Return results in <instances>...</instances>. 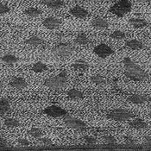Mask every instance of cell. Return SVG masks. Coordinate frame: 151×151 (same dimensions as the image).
<instances>
[{
    "mask_svg": "<svg viewBox=\"0 0 151 151\" xmlns=\"http://www.w3.org/2000/svg\"><path fill=\"white\" fill-rule=\"evenodd\" d=\"M9 146L10 145H9V142H7V140L0 137V148H8Z\"/></svg>",
    "mask_w": 151,
    "mask_h": 151,
    "instance_id": "cell-35",
    "label": "cell"
},
{
    "mask_svg": "<svg viewBox=\"0 0 151 151\" xmlns=\"http://www.w3.org/2000/svg\"><path fill=\"white\" fill-rule=\"evenodd\" d=\"M92 26L97 29L104 30L109 27V23L102 17H95L92 21Z\"/></svg>",
    "mask_w": 151,
    "mask_h": 151,
    "instance_id": "cell-14",
    "label": "cell"
},
{
    "mask_svg": "<svg viewBox=\"0 0 151 151\" xmlns=\"http://www.w3.org/2000/svg\"><path fill=\"white\" fill-rule=\"evenodd\" d=\"M31 70L35 73H42V72L47 70V66L42 61H37L32 66Z\"/></svg>",
    "mask_w": 151,
    "mask_h": 151,
    "instance_id": "cell-26",
    "label": "cell"
},
{
    "mask_svg": "<svg viewBox=\"0 0 151 151\" xmlns=\"http://www.w3.org/2000/svg\"><path fill=\"white\" fill-rule=\"evenodd\" d=\"M24 14L29 17H40L42 14V12L37 8H34V7H30V8H28L24 11Z\"/></svg>",
    "mask_w": 151,
    "mask_h": 151,
    "instance_id": "cell-22",
    "label": "cell"
},
{
    "mask_svg": "<svg viewBox=\"0 0 151 151\" xmlns=\"http://www.w3.org/2000/svg\"><path fill=\"white\" fill-rule=\"evenodd\" d=\"M52 52L60 59L65 60L69 58L73 54V47L66 43H60L52 49Z\"/></svg>",
    "mask_w": 151,
    "mask_h": 151,
    "instance_id": "cell-5",
    "label": "cell"
},
{
    "mask_svg": "<svg viewBox=\"0 0 151 151\" xmlns=\"http://www.w3.org/2000/svg\"><path fill=\"white\" fill-rule=\"evenodd\" d=\"M123 63L124 68V74L129 79L137 82L150 80V74L142 68H140L129 57H125L124 59Z\"/></svg>",
    "mask_w": 151,
    "mask_h": 151,
    "instance_id": "cell-1",
    "label": "cell"
},
{
    "mask_svg": "<svg viewBox=\"0 0 151 151\" xmlns=\"http://www.w3.org/2000/svg\"><path fill=\"white\" fill-rule=\"evenodd\" d=\"M11 109V104L9 99L4 98L0 99V116L8 112Z\"/></svg>",
    "mask_w": 151,
    "mask_h": 151,
    "instance_id": "cell-20",
    "label": "cell"
},
{
    "mask_svg": "<svg viewBox=\"0 0 151 151\" xmlns=\"http://www.w3.org/2000/svg\"><path fill=\"white\" fill-rule=\"evenodd\" d=\"M129 23H130L134 28L136 29H140V28H144L148 25V22L145 20V19H142V18H137V17H134V18H130L129 20Z\"/></svg>",
    "mask_w": 151,
    "mask_h": 151,
    "instance_id": "cell-17",
    "label": "cell"
},
{
    "mask_svg": "<svg viewBox=\"0 0 151 151\" xmlns=\"http://www.w3.org/2000/svg\"><path fill=\"white\" fill-rule=\"evenodd\" d=\"M62 21L58 18V17H47L43 20L42 22V25L46 28L50 30H53V29H57L59 26L61 24Z\"/></svg>",
    "mask_w": 151,
    "mask_h": 151,
    "instance_id": "cell-9",
    "label": "cell"
},
{
    "mask_svg": "<svg viewBox=\"0 0 151 151\" xmlns=\"http://www.w3.org/2000/svg\"><path fill=\"white\" fill-rule=\"evenodd\" d=\"M125 46L128 47L129 48H130V49H133V50H141V49H142L144 47L143 43L142 42L138 41V40H136V39L128 41L125 43Z\"/></svg>",
    "mask_w": 151,
    "mask_h": 151,
    "instance_id": "cell-18",
    "label": "cell"
},
{
    "mask_svg": "<svg viewBox=\"0 0 151 151\" xmlns=\"http://www.w3.org/2000/svg\"><path fill=\"white\" fill-rule=\"evenodd\" d=\"M17 142H18V144L19 145H21V146H23V147H27V146H29V141L28 139H26V138H18L17 139Z\"/></svg>",
    "mask_w": 151,
    "mask_h": 151,
    "instance_id": "cell-33",
    "label": "cell"
},
{
    "mask_svg": "<svg viewBox=\"0 0 151 151\" xmlns=\"http://www.w3.org/2000/svg\"><path fill=\"white\" fill-rule=\"evenodd\" d=\"M11 9L4 4L1 3L0 2V15H4V14H6L8 12H10Z\"/></svg>",
    "mask_w": 151,
    "mask_h": 151,
    "instance_id": "cell-32",
    "label": "cell"
},
{
    "mask_svg": "<svg viewBox=\"0 0 151 151\" xmlns=\"http://www.w3.org/2000/svg\"><path fill=\"white\" fill-rule=\"evenodd\" d=\"M43 112L48 116H51L54 118L65 116L68 113L63 108L57 106V105H50V106L47 107L46 109L43 111Z\"/></svg>",
    "mask_w": 151,
    "mask_h": 151,
    "instance_id": "cell-8",
    "label": "cell"
},
{
    "mask_svg": "<svg viewBox=\"0 0 151 151\" xmlns=\"http://www.w3.org/2000/svg\"><path fill=\"white\" fill-rule=\"evenodd\" d=\"M128 100L135 105H142L150 101V98L142 94H132L129 96Z\"/></svg>",
    "mask_w": 151,
    "mask_h": 151,
    "instance_id": "cell-11",
    "label": "cell"
},
{
    "mask_svg": "<svg viewBox=\"0 0 151 151\" xmlns=\"http://www.w3.org/2000/svg\"><path fill=\"white\" fill-rule=\"evenodd\" d=\"M67 82H68V73H67V71L63 70L56 76L46 80L44 84L47 87L56 90V89H60L64 87Z\"/></svg>",
    "mask_w": 151,
    "mask_h": 151,
    "instance_id": "cell-2",
    "label": "cell"
},
{
    "mask_svg": "<svg viewBox=\"0 0 151 151\" xmlns=\"http://www.w3.org/2000/svg\"><path fill=\"white\" fill-rule=\"evenodd\" d=\"M93 52L100 58H106L114 54V50L105 43H101L94 47Z\"/></svg>",
    "mask_w": 151,
    "mask_h": 151,
    "instance_id": "cell-7",
    "label": "cell"
},
{
    "mask_svg": "<svg viewBox=\"0 0 151 151\" xmlns=\"http://www.w3.org/2000/svg\"><path fill=\"white\" fill-rule=\"evenodd\" d=\"M110 36L115 40H123L126 37V34L122 30H115L111 34Z\"/></svg>",
    "mask_w": 151,
    "mask_h": 151,
    "instance_id": "cell-29",
    "label": "cell"
},
{
    "mask_svg": "<svg viewBox=\"0 0 151 151\" xmlns=\"http://www.w3.org/2000/svg\"><path fill=\"white\" fill-rule=\"evenodd\" d=\"M84 140H85V142H86V144L91 145V146L97 144V142H98L97 139L94 137H92V136H85L84 137Z\"/></svg>",
    "mask_w": 151,
    "mask_h": 151,
    "instance_id": "cell-30",
    "label": "cell"
},
{
    "mask_svg": "<svg viewBox=\"0 0 151 151\" xmlns=\"http://www.w3.org/2000/svg\"><path fill=\"white\" fill-rule=\"evenodd\" d=\"M4 124L6 127H8V128H17V127L20 126V122L17 118L8 117V118H5L4 119Z\"/></svg>",
    "mask_w": 151,
    "mask_h": 151,
    "instance_id": "cell-23",
    "label": "cell"
},
{
    "mask_svg": "<svg viewBox=\"0 0 151 151\" xmlns=\"http://www.w3.org/2000/svg\"><path fill=\"white\" fill-rule=\"evenodd\" d=\"M74 42L80 45H86L88 43H90V39L88 38V36L84 34V33H80L79 35L75 37Z\"/></svg>",
    "mask_w": 151,
    "mask_h": 151,
    "instance_id": "cell-25",
    "label": "cell"
},
{
    "mask_svg": "<svg viewBox=\"0 0 151 151\" xmlns=\"http://www.w3.org/2000/svg\"><path fill=\"white\" fill-rule=\"evenodd\" d=\"M129 126L136 129H146L149 125L146 122L142 120L141 118H135L129 123Z\"/></svg>",
    "mask_w": 151,
    "mask_h": 151,
    "instance_id": "cell-16",
    "label": "cell"
},
{
    "mask_svg": "<svg viewBox=\"0 0 151 151\" xmlns=\"http://www.w3.org/2000/svg\"><path fill=\"white\" fill-rule=\"evenodd\" d=\"M41 141H42V142L43 143V145H45V146H53V142H52V141L49 139V138H47V137H41L40 138Z\"/></svg>",
    "mask_w": 151,
    "mask_h": 151,
    "instance_id": "cell-34",
    "label": "cell"
},
{
    "mask_svg": "<svg viewBox=\"0 0 151 151\" xmlns=\"http://www.w3.org/2000/svg\"><path fill=\"white\" fill-rule=\"evenodd\" d=\"M89 64L88 62H86L85 60L79 59L77 60H75L73 64H72V68L74 70L78 71V72H86V70L89 68Z\"/></svg>",
    "mask_w": 151,
    "mask_h": 151,
    "instance_id": "cell-15",
    "label": "cell"
},
{
    "mask_svg": "<svg viewBox=\"0 0 151 151\" xmlns=\"http://www.w3.org/2000/svg\"><path fill=\"white\" fill-rule=\"evenodd\" d=\"M63 121L65 123V124L71 129H79V130H83L86 128V123H84L81 119L73 117L67 113L65 116H63Z\"/></svg>",
    "mask_w": 151,
    "mask_h": 151,
    "instance_id": "cell-6",
    "label": "cell"
},
{
    "mask_svg": "<svg viewBox=\"0 0 151 151\" xmlns=\"http://www.w3.org/2000/svg\"><path fill=\"white\" fill-rule=\"evenodd\" d=\"M10 85L15 89L23 90L28 86V83L23 77H16V78L12 79V81L10 82Z\"/></svg>",
    "mask_w": 151,
    "mask_h": 151,
    "instance_id": "cell-13",
    "label": "cell"
},
{
    "mask_svg": "<svg viewBox=\"0 0 151 151\" xmlns=\"http://www.w3.org/2000/svg\"><path fill=\"white\" fill-rule=\"evenodd\" d=\"M69 13L73 17H77V18H81V19H84L89 16V12H87L85 8H83L81 6H79V5L73 7L69 11Z\"/></svg>",
    "mask_w": 151,
    "mask_h": 151,
    "instance_id": "cell-10",
    "label": "cell"
},
{
    "mask_svg": "<svg viewBox=\"0 0 151 151\" xmlns=\"http://www.w3.org/2000/svg\"><path fill=\"white\" fill-rule=\"evenodd\" d=\"M68 97L71 99H84V93L77 89H71L68 92Z\"/></svg>",
    "mask_w": 151,
    "mask_h": 151,
    "instance_id": "cell-24",
    "label": "cell"
},
{
    "mask_svg": "<svg viewBox=\"0 0 151 151\" xmlns=\"http://www.w3.org/2000/svg\"><path fill=\"white\" fill-rule=\"evenodd\" d=\"M137 2H140V3H150V0H136Z\"/></svg>",
    "mask_w": 151,
    "mask_h": 151,
    "instance_id": "cell-36",
    "label": "cell"
},
{
    "mask_svg": "<svg viewBox=\"0 0 151 151\" xmlns=\"http://www.w3.org/2000/svg\"><path fill=\"white\" fill-rule=\"evenodd\" d=\"M103 139L107 144H114L116 142V139L112 135H105Z\"/></svg>",
    "mask_w": 151,
    "mask_h": 151,
    "instance_id": "cell-31",
    "label": "cell"
},
{
    "mask_svg": "<svg viewBox=\"0 0 151 151\" xmlns=\"http://www.w3.org/2000/svg\"><path fill=\"white\" fill-rule=\"evenodd\" d=\"M42 4L53 10H59L65 6L63 0H42Z\"/></svg>",
    "mask_w": 151,
    "mask_h": 151,
    "instance_id": "cell-12",
    "label": "cell"
},
{
    "mask_svg": "<svg viewBox=\"0 0 151 151\" xmlns=\"http://www.w3.org/2000/svg\"><path fill=\"white\" fill-rule=\"evenodd\" d=\"M91 81L93 82V84L97 85V86H103L106 84V81L105 79L100 74H96L93 75V77L91 78Z\"/></svg>",
    "mask_w": 151,
    "mask_h": 151,
    "instance_id": "cell-28",
    "label": "cell"
},
{
    "mask_svg": "<svg viewBox=\"0 0 151 151\" xmlns=\"http://www.w3.org/2000/svg\"><path fill=\"white\" fill-rule=\"evenodd\" d=\"M1 60L4 63L7 64V65H13V64L17 63L19 60V59H18V57H17L16 55H14L8 54V55H5L2 56L1 57Z\"/></svg>",
    "mask_w": 151,
    "mask_h": 151,
    "instance_id": "cell-21",
    "label": "cell"
},
{
    "mask_svg": "<svg viewBox=\"0 0 151 151\" xmlns=\"http://www.w3.org/2000/svg\"><path fill=\"white\" fill-rule=\"evenodd\" d=\"M29 135H30L32 137H34L35 139H40V138L42 137L43 135H44L43 131H42L41 129L36 128V127H33V128L30 129L29 130Z\"/></svg>",
    "mask_w": 151,
    "mask_h": 151,
    "instance_id": "cell-27",
    "label": "cell"
},
{
    "mask_svg": "<svg viewBox=\"0 0 151 151\" xmlns=\"http://www.w3.org/2000/svg\"><path fill=\"white\" fill-rule=\"evenodd\" d=\"M131 10L132 3L129 0H119L110 8V12L118 17H123L131 12Z\"/></svg>",
    "mask_w": 151,
    "mask_h": 151,
    "instance_id": "cell-3",
    "label": "cell"
},
{
    "mask_svg": "<svg viewBox=\"0 0 151 151\" xmlns=\"http://www.w3.org/2000/svg\"><path fill=\"white\" fill-rule=\"evenodd\" d=\"M134 116V114L129 111L128 110L123 109V108H118V109H114L111 111L107 115L106 117L111 120L114 121H118V122H124L129 120Z\"/></svg>",
    "mask_w": 151,
    "mask_h": 151,
    "instance_id": "cell-4",
    "label": "cell"
},
{
    "mask_svg": "<svg viewBox=\"0 0 151 151\" xmlns=\"http://www.w3.org/2000/svg\"><path fill=\"white\" fill-rule=\"evenodd\" d=\"M43 42H44L43 40H42V38H40L39 36H36V35L30 36L29 38H28V39L25 41V43H26V44L33 47H38L40 46V45H42Z\"/></svg>",
    "mask_w": 151,
    "mask_h": 151,
    "instance_id": "cell-19",
    "label": "cell"
}]
</instances>
